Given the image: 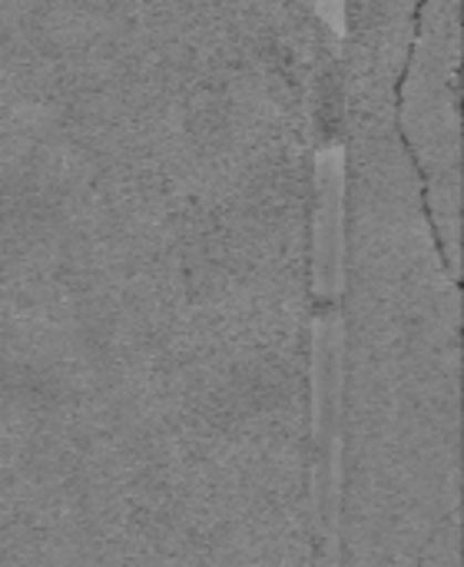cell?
Returning a JSON list of instances; mask_svg holds the SVG:
<instances>
[{
    "label": "cell",
    "instance_id": "obj_1",
    "mask_svg": "<svg viewBox=\"0 0 464 567\" xmlns=\"http://www.w3.org/2000/svg\"><path fill=\"white\" fill-rule=\"evenodd\" d=\"M462 0H425L399 90V123L452 272L462 236Z\"/></svg>",
    "mask_w": 464,
    "mask_h": 567
}]
</instances>
